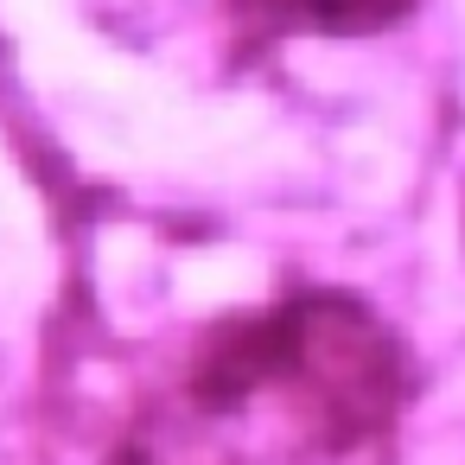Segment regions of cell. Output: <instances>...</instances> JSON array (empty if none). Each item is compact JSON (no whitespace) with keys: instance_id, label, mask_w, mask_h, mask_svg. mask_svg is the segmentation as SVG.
<instances>
[{"instance_id":"obj_1","label":"cell","mask_w":465,"mask_h":465,"mask_svg":"<svg viewBox=\"0 0 465 465\" xmlns=\"http://www.w3.org/2000/svg\"><path fill=\"white\" fill-rule=\"evenodd\" d=\"M408 395L395 331L351 293L211 325L128 427V465H351Z\"/></svg>"},{"instance_id":"obj_2","label":"cell","mask_w":465,"mask_h":465,"mask_svg":"<svg viewBox=\"0 0 465 465\" xmlns=\"http://www.w3.org/2000/svg\"><path fill=\"white\" fill-rule=\"evenodd\" d=\"M230 7L262 39H357L395 26L414 0H230Z\"/></svg>"}]
</instances>
